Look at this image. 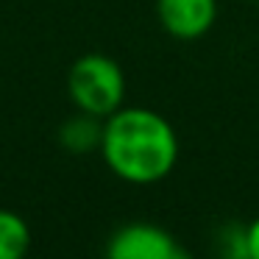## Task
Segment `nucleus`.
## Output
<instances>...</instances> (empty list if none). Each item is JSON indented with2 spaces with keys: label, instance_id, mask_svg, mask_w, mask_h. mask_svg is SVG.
Wrapping results in <instances>:
<instances>
[{
  "label": "nucleus",
  "instance_id": "7",
  "mask_svg": "<svg viewBox=\"0 0 259 259\" xmlns=\"http://www.w3.org/2000/svg\"><path fill=\"white\" fill-rule=\"evenodd\" d=\"M245 256L259 259V218H253L245 226Z\"/></svg>",
  "mask_w": 259,
  "mask_h": 259
},
{
  "label": "nucleus",
  "instance_id": "6",
  "mask_svg": "<svg viewBox=\"0 0 259 259\" xmlns=\"http://www.w3.org/2000/svg\"><path fill=\"white\" fill-rule=\"evenodd\" d=\"M31 251V229L23 214L0 209V259H25Z\"/></svg>",
  "mask_w": 259,
  "mask_h": 259
},
{
  "label": "nucleus",
  "instance_id": "2",
  "mask_svg": "<svg viewBox=\"0 0 259 259\" xmlns=\"http://www.w3.org/2000/svg\"><path fill=\"white\" fill-rule=\"evenodd\" d=\"M67 95L78 112L106 120L123 106L125 75L114 59L103 53H84L67 73Z\"/></svg>",
  "mask_w": 259,
  "mask_h": 259
},
{
  "label": "nucleus",
  "instance_id": "4",
  "mask_svg": "<svg viewBox=\"0 0 259 259\" xmlns=\"http://www.w3.org/2000/svg\"><path fill=\"white\" fill-rule=\"evenodd\" d=\"M156 17L176 39H201L218 20V0H156Z\"/></svg>",
  "mask_w": 259,
  "mask_h": 259
},
{
  "label": "nucleus",
  "instance_id": "8",
  "mask_svg": "<svg viewBox=\"0 0 259 259\" xmlns=\"http://www.w3.org/2000/svg\"><path fill=\"white\" fill-rule=\"evenodd\" d=\"M170 259H195V256H192L190 251H184V248H176V253Z\"/></svg>",
  "mask_w": 259,
  "mask_h": 259
},
{
  "label": "nucleus",
  "instance_id": "9",
  "mask_svg": "<svg viewBox=\"0 0 259 259\" xmlns=\"http://www.w3.org/2000/svg\"><path fill=\"white\" fill-rule=\"evenodd\" d=\"M234 259H248V256H234Z\"/></svg>",
  "mask_w": 259,
  "mask_h": 259
},
{
  "label": "nucleus",
  "instance_id": "3",
  "mask_svg": "<svg viewBox=\"0 0 259 259\" xmlns=\"http://www.w3.org/2000/svg\"><path fill=\"white\" fill-rule=\"evenodd\" d=\"M176 248L179 245L167 229L148 220H134L109 237L103 259H170Z\"/></svg>",
  "mask_w": 259,
  "mask_h": 259
},
{
  "label": "nucleus",
  "instance_id": "1",
  "mask_svg": "<svg viewBox=\"0 0 259 259\" xmlns=\"http://www.w3.org/2000/svg\"><path fill=\"white\" fill-rule=\"evenodd\" d=\"M101 156L117 179L128 184H156L179 162L176 128L145 106H120L103 120Z\"/></svg>",
  "mask_w": 259,
  "mask_h": 259
},
{
  "label": "nucleus",
  "instance_id": "5",
  "mask_svg": "<svg viewBox=\"0 0 259 259\" xmlns=\"http://www.w3.org/2000/svg\"><path fill=\"white\" fill-rule=\"evenodd\" d=\"M59 145L70 153H92L101 151V140H103V120L87 112H75L73 117H67L59 125L56 134Z\"/></svg>",
  "mask_w": 259,
  "mask_h": 259
}]
</instances>
